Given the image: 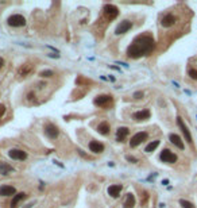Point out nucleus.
I'll list each match as a JSON object with an SVG mask.
<instances>
[{"instance_id":"nucleus-10","label":"nucleus","mask_w":197,"mask_h":208,"mask_svg":"<svg viewBox=\"0 0 197 208\" xmlns=\"http://www.w3.org/2000/svg\"><path fill=\"white\" fill-rule=\"evenodd\" d=\"M15 188L11 185H2L0 186V196H12L15 195Z\"/></svg>"},{"instance_id":"nucleus-12","label":"nucleus","mask_w":197,"mask_h":208,"mask_svg":"<svg viewBox=\"0 0 197 208\" xmlns=\"http://www.w3.org/2000/svg\"><path fill=\"white\" fill-rule=\"evenodd\" d=\"M89 150L93 153H103L104 152V145L97 142V141H92L91 143H89Z\"/></svg>"},{"instance_id":"nucleus-2","label":"nucleus","mask_w":197,"mask_h":208,"mask_svg":"<svg viewBox=\"0 0 197 208\" xmlns=\"http://www.w3.org/2000/svg\"><path fill=\"white\" fill-rule=\"evenodd\" d=\"M147 138H149V134L142 131V133H137L134 137H131V141H130V146L131 148H137L142 143V142H145Z\"/></svg>"},{"instance_id":"nucleus-6","label":"nucleus","mask_w":197,"mask_h":208,"mask_svg":"<svg viewBox=\"0 0 197 208\" xmlns=\"http://www.w3.org/2000/svg\"><path fill=\"white\" fill-rule=\"evenodd\" d=\"M131 27H132V22H130V20H123L118 24L116 30H115V34L116 35H120V34H124L128 30H131Z\"/></svg>"},{"instance_id":"nucleus-4","label":"nucleus","mask_w":197,"mask_h":208,"mask_svg":"<svg viewBox=\"0 0 197 208\" xmlns=\"http://www.w3.org/2000/svg\"><path fill=\"white\" fill-rule=\"evenodd\" d=\"M103 10H104V15H105L109 20H113V19L119 15L118 7H116V6H113V4H105Z\"/></svg>"},{"instance_id":"nucleus-15","label":"nucleus","mask_w":197,"mask_h":208,"mask_svg":"<svg viewBox=\"0 0 197 208\" xmlns=\"http://www.w3.org/2000/svg\"><path fill=\"white\" fill-rule=\"evenodd\" d=\"M150 118V111L149 109H142V111H138L134 114V119L135 120H146Z\"/></svg>"},{"instance_id":"nucleus-7","label":"nucleus","mask_w":197,"mask_h":208,"mask_svg":"<svg viewBox=\"0 0 197 208\" xmlns=\"http://www.w3.org/2000/svg\"><path fill=\"white\" fill-rule=\"evenodd\" d=\"M8 156H10L12 160H26L27 158V153L23 152V150H19V149H11L10 152H8Z\"/></svg>"},{"instance_id":"nucleus-8","label":"nucleus","mask_w":197,"mask_h":208,"mask_svg":"<svg viewBox=\"0 0 197 208\" xmlns=\"http://www.w3.org/2000/svg\"><path fill=\"white\" fill-rule=\"evenodd\" d=\"M45 134H46L49 138H51V139H55V138L58 137L60 131H58V128H57V126L49 123V124H46V127H45Z\"/></svg>"},{"instance_id":"nucleus-11","label":"nucleus","mask_w":197,"mask_h":208,"mask_svg":"<svg viewBox=\"0 0 197 208\" xmlns=\"http://www.w3.org/2000/svg\"><path fill=\"white\" fill-rule=\"evenodd\" d=\"M174 23H175V16L171 15V14L165 15L162 18V22H161V24H162L163 27H170V26H173Z\"/></svg>"},{"instance_id":"nucleus-9","label":"nucleus","mask_w":197,"mask_h":208,"mask_svg":"<svg viewBox=\"0 0 197 208\" xmlns=\"http://www.w3.org/2000/svg\"><path fill=\"white\" fill-rule=\"evenodd\" d=\"M177 124H178V127L181 128L182 134H184V135H185V139H186L188 142H189V143H192V142H193V141H192V135H190V133H189V128L186 127V124L182 122V119H181V118H178V119H177Z\"/></svg>"},{"instance_id":"nucleus-22","label":"nucleus","mask_w":197,"mask_h":208,"mask_svg":"<svg viewBox=\"0 0 197 208\" xmlns=\"http://www.w3.org/2000/svg\"><path fill=\"white\" fill-rule=\"evenodd\" d=\"M12 170H14V169H12V166H10L8 164H2V165H0V173L4 174V176L8 174L10 172H12Z\"/></svg>"},{"instance_id":"nucleus-21","label":"nucleus","mask_w":197,"mask_h":208,"mask_svg":"<svg viewBox=\"0 0 197 208\" xmlns=\"http://www.w3.org/2000/svg\"><path fill=\"white\" fill-rule=\"evenodd\" d=\"M159 146V141H153L151 143H149L146 146V149H145V152L146 153H151V152H154L155 149H157Z\"/></svg>"},{"instance_id":"nucleus-30","label":"nucleus","mask_w":197,"mask_h":208,"mask_svg":"<svg viewBox=\"0 0 197 208\" xmlns=\"http://www.w3.org/2000/svg\"><path fill=\"white\" fill-rule=\"evenodd\" d=\"M3 65H4V60L2 58V57H0V68H2V66H3Z\"/></svg>"},{"instance_id":"nucleus-17","label":"nucleus","mask_w":197,"mask_h":208,"mask_svg":"<svg viewBox=\"0 0 197 208\" xmlns=\"http://www.w3.org/2000/svg\"><path fill=\"white\" fill-rule=\"evenodd\" d=\"M128 134H130V130L127 127H119L118 131H116V139L119 142H123V141H124V138L128 135Z\"/></svg>"},{"instance_id":"nucleus-26","label":"nucleus","mask_w":197,"mask_h":208,"mask_svg":"<svg viewBox=\"0 0 197 208\" xmlns=\"http://www.w3.org/2000/svg\"><path fill=\"white\" fill-rule=\"evenodd\" d=\"M188 75L190 76V79L197 80V70H196V69H190V70L188 72Z\"/></svg>"},{"instance_id":"nucleus-16","label":"nucleus","mask_w":197,"mask_h":208,"mask_svg":"<svg viewBox=\"0 0 197 208\" xmlns=\"http://www.w3.org/2000/svg\"><path fill=\"white\" fill-rule=\"evenodd\" d=\"M120 192H122V185H119V184L111 185L108 188V195L111 197H119Z\"/></svg>"},{"instance_id":"nucleus-3","label":"nucleus","mask_w":197,"mask_h":208,"mask_svg":"<svg viewBox=\"0 0 197 208\" xmlns=\"http://www.w3.org/2000/svg\"><path fill=\"white\" fill-rule=\"evenodd\" d=\"M8 24L12 27H22L26 24V19H24L23 15L15 14V15H11L10 18H8Z\"/></svg>"},{"instance_id":"nucleus-5","label":"nucleus","mask_w":197,"mask_h":208,"mask_svg":"<svg viewBox=\"0 0 197 208\" xmlns=\"http://www.w3.org/2000/svg\"><path fill=\"white\" fill-rule=\"evenodd\" d=\"M161 160L163 162H166V164H174V162L177 161V156H175L173 152H170L169 149H165V150H162V153H161Z\"/></svg>"},{"instance_id":"nucleus-14","label":"nucleus","mask_w":197,"mask_h":208,"mask_svg":"<svg viewBox=\"0 0 197 208\" xmlns=\"http://www.w3.org/2000/svg\"><path fill=\"white\" fill-rule=\"evenodd\" d=\"M169 139H170L171 143H173L174 146H177L178 149L182 150L184 148H185V146H184V142L181 141V138H180L177 134H170V135H169Z\"/></svg>"},{"instance_id":"nucleus-29","label":"nucleus","mask_w":197,"mask_h":208,"mask_svg":"<svg viewBox=\"0 0 197 208\" xmlns=\"http://www.w3.org/2000/svg\"><path fill=\"white\" fill-rule=\"evenodd\" d=\"M4 114H6V107H4L3 104H0V118H2Z\"/></svg>"},{"instance_id":"nucleus-19","label":"nucleus","mask_w":197,"mask_h":208,"mask_svg":"<svg viewBox=\"0 0 197 208\" xmlns=\"http://www.w3.org/2000/svg\"><path fill=\"white\" fill-rule=\"evenodd\" d=\"M123 206H124V208H134V206H135V197H134L132 193H127L126 200H124V203H123Z\"/></svg>"},{"instance_id":"nucleus-24","label":"nucleus","mask_w":197,"mask_h":208,"mask_svg":"<svg viewBox=\"0 0 197 208\" xmlns=\"http://www.w3.org/2000/svg\"><path fill=\"white\" fill-rule=\"evenodd\" d=\"M180 204L182 206V208H195V206L192 204L190 201H188V200H184V199H181V200H180Z\"/></svg>"},{"instance_id":"nucleus-20","label":"nucleus","mask_w":197,"mask_h":208,"mask_svg":"<svg viewBox=\"0 0 197 208\" xmlns=\"http://www.w3.org/2000/svg\"><path fill=\"white\" fill-rule=\"evenodd\" d=\"M97 131L103 134V135H107V134L109 133V124H108V122H101L100 124L97 126Z\"/></svg>"},{"instance_id":"nucleus-27","label":"nucleus","mask_w":197,"mask_h":208,"mask_svg":"<svg viewBox=\"0 0 197 208\" xmlns=\"http://www.w3.org/2000/svg\"><path fill=\"white\" fill-rule=\"evenodd\" d=\"M126 160H127V161H130V162H132V164L138 162L137 158H135V157H131V156H127V157H126Z\"/></svg>"},{"instance_id":"nucleus-13","label":"nucleus","mask_w":197,"mask_h":208,"mask_svg":"<svg viewBox=\"0 0 197 208\" xmlns=\"http://www.w3.org/2000/svg\"><path fill=\"white\" fill-rule=\"evenodd\" d=\"M111 100H112V96L111 95H100L95 99V104L96 105H105L107 103H109Z\"/></svg>"},{"instance_id":"nucleus-23","label":"nucleus","mask_w":197,"mask_h":208,"mask_svg":"<svg viewBox=\"0 0 197 208\" xmlns=\"http://www.w3.org/2000/svg\"><path fill=\"white\" fill-rule=\"evenodd\" d=\"M30 70H31V66H30V65H26V66H22V68H20L18 73H19V76H26Z\"/></svg>"},{"instance_id":"nucleus-28","label":"nucleus","mask_w":197,"mask_h":208,"mask_svg":"<svg viewBox=\"0 0 197 208\" xmlns=\"http://www.w3.org/2000/svg\"><path fill=\"white\" fill-rule=\"evenodd\" d=\"M143 97V92H135L134 93V99H142Z\"/></svg>"},{"instance_id":"nucleus-25","label":"nucleus","mask_w":197,"mask_h":208,"mask_svg":"<svg viewBox=\"0 0 197 208\" xmlns=\"http://www.w3.org/2000/svg\"><path fill=\"white\" fill-rule=\"evenodd\" d=\"M39 76L41 77H51V76H54V73H53V70H42L39 73Z\"/></svg>"},{"instance_id":"nucleus-18","label":"nucleus","mask_w":197,"mask_h":208,"mask_svg":"<svg viewBox=\"0 0 197 208\" xmlns=\"http://www.w3.org/2000/svg\"><path fill=\"white\" fill-rule=\"evenodd\" d=\"M24 197H26V193H23V192L14 195V199H12V201H11V208H16V207H18V204L23 200Z\"/></svg>"},{"instance_id":"nucleus-1","label":"nucleus","mask_w":197,"mask_h":208,"mask_svg":"<svg viewBox=\"0 0 197 208\" xmlns=\"http://www.w3.org/2000/svg\"><path fill=\"white\" fill-rule=\"evenodd\" d=\"M155 46L154 39L149 35H139L134 39V42L131 43V46L127 49V56L130 58H139L142 56L149 54L150 51H153Z\"/></svg>"}]
</instances>
